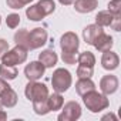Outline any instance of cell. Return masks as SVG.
I'll return each instance as SVG.
<instances>
[{"mask_svg":"<svg viewBox=\"0 0 121 121\" xmlns=\"http://www.w3.org/2000/svg\"><path fill=\"white\" fill-rule=\"evenodd\" d=\"M83 97V103L87 107V110L90 112H101L103 110H107L110 105V100L107 98L105 94H103L101 91L97 90H91L88 93H86Z\"/></svg>","mask_w":121,"mask_h":121,"instance_id":"cell-1","label":"cell"},{"mask_svg":"<svg viewBox=\"0 0 121 121\" xmlns=\"http://www.w3.org/2000/svg\"><path fill=\"white\" fill-rule=\"evenodd\" d=\"M73 84L71 73L67 69H56L51 74V87L56 93H66Z\"/></svg>","mask_w":121,"mask_h":121,"instance_id":"cell-2","label":"cell"},{"mask_svg":"<svg viewBox=\"0 0 121 121\" xmlns=\"http://www.w3.org/2000/svg\"><path fill=\"white\" fill-rule=\"evenodd\" d=\"M48 87L44 83H39L36 81H29L26 88H24V95L29 101H41V100H47L48 97Z\"/></svg>","mask_w":121,"mask_h":121,"instance_id":"cell-3","label":"cell"},{"mask_svg":"<svg viewBox=\"0 0 121 121\" xmlns=\"http://www.w3.org/2000/svg\"><path fill=\"white\" fill-rule=\"evenodd\" d=\"M29 50L22 47V46H17L12 50H7V53L2 57V63L6 64V66H19V64H23L26 60H27V53Z\"/></svg>","mask_w":121,"mask_h":121,"instance_id":"cell-4","label":"cell"},{"mask_svg":"<svg viewBox=\"0 0 121 121\" xmlns=\"http://www.w3.org/2000/svg\"><path fill=\"white\" fill-rule=\"evenodd\" d=\"M61 112L58 114V121H77L81 117V105L77 101H69L63 104L60 108Z\"/></svg>","mask_w":121,"mask_h":121,"instance_id":"cell-5","label":"cell"},{"mask_svg":"<svg viewBox=\"0 0 121 121\" xmlns=\"http://www.w3.org/2000/svg\"><path fill=\"white\" fill-rule=\"evenodd\" d=\"M80 47V40L78 36L73 31H67L61 36L60 39V48H61V53H67V54H76L78 51Z\"/></svg>","mask_w":121,"mask_h":121,"instance_id":"cell-6","label":"cell"},{"mask_svg":"<svg viewBox=\"0 0 121 121\" xmlns=\"http://www.w3.org/2000/svg\"><path fill=\"white\" fill-rule=\"evenodd\" d=\"M48 34L46 29L43 27H36L31 31H29V50H37L43 47L47 43Z\"/></svg>","mask_w":121,"mask_h":121,"instance_id":"cell-7","label":"cell"},{"mask_svg":"<svg viewBox=\"0 0 121 121\" xmlns=\"http://www.w3.org/2000/svg\"><path fill=\"white\" fill-rule=\"evenodd\" d=\"M44 71H46V67L41 61H30L26 67H24V76L29 81H36V80H40L43 76H44Z\"/></svg>","mask_w":121,"mask_h":121,"instance_id":"cell-8","label":"cell"},{"mask_svg":"<svg viewBox=\"0 0 121 121\" xmlns=\"http://www.w3.org/2000/svg\"><path fill=\"white\" fill-rule=\"evenodd\" d=\"M118 84L120 83H118V78L115 76L107 74V76L101 77V80H100V91L108 97L118 90Z\"/></svg>","mask_w":121,"mask_h":121,"instance_id":"cell-9","label":"cell"},{"mask_svg":"<svg viewBox=\"0 0 121 121\" xmlns=\"http://www.w3.org/2000/svg\"><path fill=\"white\" fill-rule=\"evenodd\" d=\"M120 64V57L117 53L111 51V50H107V51H103V56H101V66L104 70H108V71H112L118 67Z\"/></svg>","mask_w":121,"mask_h":121,"instance_id":"cell-10","label":"cell"},{"mask_svg":"<svg viewBox=\"0 0 121 121\" xmlns=\"http://www.w3.org/2000/svg\"><path fill=\"white\" fill-rule=\"evenodd\" d=\"M39 61H41L46 69H53L58 61V56L54 50L47 48V50H43L39 54Z\"/></svg>","mask_w":121,"mask_h":121,"instance_id":"cell-11","label":"cell"},{"mask_svg":"<svg viewBox=\"0 0 121 121\" xmlns=\"http://www.w3.org/2000/svg\"><path fill=\"white\" fill-rule=\"evenodd\" d=\"M103 29H104V27H101V26H98V24H95V23H94V24H88L87 27H84V30H83V39H84V41H86L87 44L93 46L95 37L104 31Z\"/></svg>","mask_w":121,"mask_h":121,"instance_id":"cell-12","label":"cell"},{"mask_svg":"<svg viewBox=\"0 0 121 121\" xmlns=\"http://www.w3.org/2000/svg\"><path fill=\"white\" fill-rule=\"evenodd\" d=\"M112 44H114L112 37H111L110 34H105L104 31H103L101 34H98V36L95 37L94 43H93V46H94L98 51H101V53H103V51H107V50H111Z\"/></svg>","mask_w":121,"mask_h":121,"instance_id":"cell-13","label":"cell"},{"mask_svg":"<svg viewBox=\"0 0 121 121\" xmlns=\"http://www.w3.org/2000/svg\"><path fill=\"white\" fill-rule=\"evenodd\" d=\"M17 100H19L17 93L12 87L7 88L3 94H0V104H2V107H4V108H13L17 104Z\"/></svg>","mask_w":121,"mask_h":121,"instance_id":"cell-14","label":"cell"},{"mask_svg":"<svg viewBox=\"0 0 121 121\" xmlns=\"http://www.w3.org/2000/svg\"><path fill=\"white\" fill-rule=\"evenodd\" d=\"M73 4L78 13H91L98 7V0H74Z\"/></svg>","mask_w":121,"mask_h":121,"instance_id":"cell-15","label":"cell"},{"mask_svg":"<svg viewBox=\"0 0 121 121\" xmlns=\"http://www.w3.org/2000/svg\"><path fill=\"white\" fill-rule=\"evenodd\" d=\"M91 90H95V84L91 78H78V81L76 83V93L78 95H84Z\"/></svg>","mask_w":121,"mask_h":121,"instance_id":"cell-16","label":"cell"},{"mask_svg":"<svg viewBox=\"0 0 121 121\" xmlns=\"http://www.w3.org/2000/svg\"><path fill=\"white\" fill-rule=\"evenodd\" d=\"M64 104V98L61 95V93H54V94H48L47 97V105L50 111H58Z\"/></svg>","mask_w":121,"mask_h":121,"instance_id":"cell-17","label":"cell"},{"mask_svg":"<svg viewBox=\"0 0 121 121\" xmlns=\"http://www.w3.org/2000/svg\"><path fill=\"white\" fill-rule=\"evenodd\" d=\"M19 76V70L16 66H6V64H0V77L4 80H14Z\"/></svg>","mask_w":121,"mask_h":121,"instance_id":"cell-18","label":"cell"},{"mask_svg":"<svg viewBox=\"0 0 121 121\" xmlns=\"http://www.w3.org/2000/svg\"><path fill=\"white\" fill-rule=\"evenodd\" d=\"M77 63L80 66H87V67H94L95 64V56L91 51H83L77 56Z\"/></svg>","mask_w":121,"mask_h":121,"instance_id":"cell-19","label":"cell"},{"mask_svg":"<svg viewBox=\"0 0 121 121\" xmlns=\"http://www.w3.org/2000/svg\"><path fill=\"white\" fill-rule=\"evenodd\" d=\"M40 9V12L43 13V16H50L51 13H54L56 10V3L54 0H39V2L36 3Z\"/></svg>","mask_w":121,"mask_h":121,"instance_id":"cell-20","label":"cell"},{"mask_svg":"<svg viewBox=\"0 0 121 121\" xmlns=\"http://www.w3.org/2000/svg\"><path fill=\"white\" fill-rule=\"evenodd\" d=\"M26 16H27V19L31 20V22H41V20L44 19V16H43V13L40 12V9H39L37 4H30V6L26 9Z\"/></svg>","mask_w":121,"mask_h":121,"instance_id":"cell-21","label":"cell"},{"mask_svg":"<svg viewBox=\"0 0 121 121\" xmlns=\"http://www.w3.org/2000/svg\"><path fill=\"white\" fill-rule=\"evenodd\" d=\"M111 22H112V14L108 10L98 12L95 16V24H98L101 27H108L111 24Z\"/></svg>","mask_w":121,"mask_h":121,"instance_id":"cell-22","label":"cell"},{"mask_svg":"<svg viewBox=\"0 0 121 121\" xmlns=\"http://www.w3.org/2000/svg\"><path fill=\"white\" fill-rule=\"evenodd\" d=\"M14 41H16L17 46H22V47L29 50V30L27 29L17 30L16 34H14Z\"/></svg>","mask_w":121,"mask_h":121,"instance_id":"cell-23","label":"cell"},{"mask_svg":"<svg viewBox=\"0 0 121 121\" xmlns=\"http://www.w3.org/2000/svg\"><path fill=\"white\" fill-rule=\"evenodd\" d=\"M33 110L37 115H46L50 112L48 105H47V100H41V101H33Z\"/></svg>","mask_w":121,"mask_h":121,"instance_id":"cell-24","label":"cell"},{"mask_svg":"<svg viewBox=\"0 0 121 121\" xmlns=\"http://www.w3.org/2000/svg\"><path fill=\"white\" fill-rule=\"evenodd\" d=\"M76 74H77L78 78H91L93 74H94V67H87V66H80L78 64Z\"/></svg>","mask_w":121,"mask_h":121,"instance_id":"cell-25","label":"cell"},{"mask_svg":"<svg viewBox=\"0 0 121 121\" xmlns=\"http://www.w3.org/2000/svg\"><path fill=\"white\" fill-rule=\"evenodd\" d=\"M31 2L33 0H6V4H7V7H10L13 10H20L24 6L30 4Z\"/></svg>","mask_w":121,"mask_h":121,"instance_id":"cell-26","label":"cell"},{"mask_svg":"<svg viewBox=\"0 0 121 121\" xmlns=\"http://www.w3.org/2000/svg\"><path fill=\"white\" fill-rule=\"evenodd\" d=\"M6 24H7V27H10V29L19 27V24H20V16H19L17 13H10V14L6 17Z\"/></svg>","mask_w":121,"mask_h":121,"instance_id":"cell-27","label":"cell"},{"mask_svg":"<svg viewBox=\"0 0 121 121\" xmlns=\"http://www.w3.org/2000/svg\"><path fill=\"white\" fill-rule=\"evenodd\" d=\"M108 12L111 14H120L121 13V0H110Z\"/></svg>","mask_w":121,"mask_h":121,"instance_id":"cell-28","label":"cell"},{"mask_svg":"<svg viewBox=\"0 0 121 121\" xmlns=\"http://www.w3.org/2000/svg\"><path fill=\"white\" fill-rule=\"evenodd\" d=\"M110 27H112V30H115V31L121 30V13L120 14H112V22H111Z\"/></svg>","mask_w":121,"mask_h":121,"instance_id":"cell-29","label":"cell"},{"mask_svg":"<svg viewBox=\"0 0 121 121\" xmlns=\"http://www.w3.org/2000/svg\"><path fill=\"white\" fill-rule=\"evenodd\" d=\"M61 60L64 61V64H76V63H77V56H76V54L61 53Z\"/></svg>","mask_w":121,"mask_h":121,"instance_id":"cell-30","label":"cell"},{"mask_svg":"<svg viewBox=\"0 0 121 121\" xmlns=\"http://www.w3.org/2000/svg\"><path fill=\"white\" fill-rule=\"evenodd\" d=\"M7 50H9V43H7V40L0 39V60H2V57L7 53Z\"/></svg>","mask_w":121,"mask_h":121,"instance_id":"cell-31","label":"cell"},{"mask_svg":"<svg viewBox=\"0 0 121 121\" xmlns=\"http://www.w3.org/2000/svg\"><path fill=\"white\" fill-rule=\"evenodd\" d=\"M7 88H10V86H9V83H7V80H4V78H2L0 77V94H3Z\"/></svg>","mask_w":121,"mask_h":121,"instance_id":"cell-32","label":"cell"},{"mask_svg":"<svg viewBox=\"0 0 121 121\" xmlns=\"http://www.w3.org/2000/svg\"><path fill=\"white\" fill-rule=\"evenodd\" d=\"M58 3L63 4V6H70V4L74 3V0H58Z\"/></svg>","mask_w":121,"mask_h":121,"instance_id":"cell-33","label":"cell"},{"mask_svg":"<svg viewBox=\"0 0 121 121\" xmlns=\"http://www.w3.org/2000/svg\"><path fill=\"white\" fill-rule=\"evenodd\" d=\"M7 118V112L4 111V110H0V121H3V120H6Z\"/></svg>","mask_w":121,"mask_h":121,"instance_id":"cell-34","label":"cell"},{"mask_svg":"<svg viewBox=\"0 0 121 121\" xmlns=\"http://www.w3.org/2000/svg\"><path fill=\"white\" fill-rule=\"evenodd\" d=\"M108 118H111V120H114V121H117V117H115V115H114V114H111V112H110V114H107V115H104V117H103V120H108Z\"/></svg>","mask_w":121,"mask_h":121,"instance_id":"cell-35","label":"cell"},{"mask_svg":"<svg viewBox=\"0 0 121 121\" xmlns=\"http://www.w3.org/2000/svg\"><path fill=\"white\" fill-rule=\"evenodd\" d=\"M0 24H2V16H0Z\"/></svg>","mask_w":121,"mask_h":121,"instance_id":"cell-36","label":"cell"},{"mask_svg":"<svg viewBox=\"0 0 121 121\" xmlns=\"http://www.w3.org/2000/svg\"><path fill=\"white\" fill-rule=\"evenodd\" d=\"M2 108H3V107H2V104H0V110H2Z\"/></svg>","mask_w":121,"mask_h":121,"instance_id":"cell-37","label":"cell"}]
</instances>
